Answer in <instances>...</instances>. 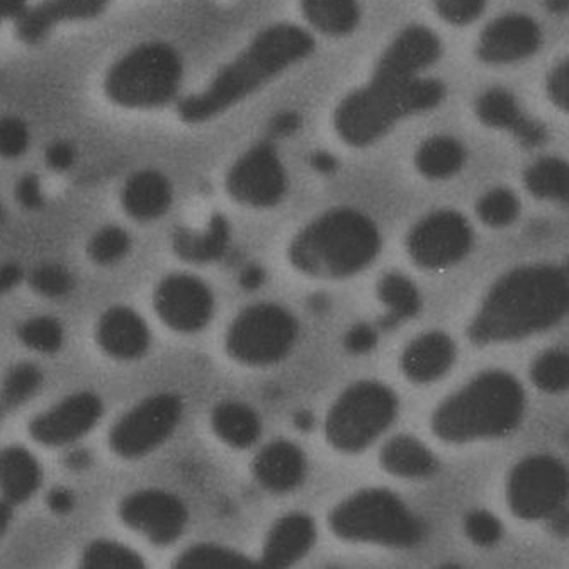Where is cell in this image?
I'll use <instances>...</instances> for the list:
<instances>
[{"instance_id": "6da1fadb", "label": "cell", "mask_w": 569, "mask_h": 569, "mask_svg": "<svg viewBox=\"0 0 569 569\" xmlns=\"http://www.w3.org/2000/svg\"><path fill=\"white\" fill-rule=\"evenodd\" d=\"M440 54L442 43L432 29H401L382 51L368 83L337 106L333 128L340 140L353 148L371 147L405 119L437 108L446 99V86L423 72Z\"/></svg>"}, {"instance_id": "7a4b0ae2", "label": "cell", "mask_w": 569, "mask_h": 569, "mask_svg": "<svg viewBox=\"0 0 569 569\" xmlns=\"http://www.w3.org/2000/svg\"><path fill=\"white\" fill-rule=\"evenodd\" d=\"M313 50L315 40L307 29L291 22L269 26L221 67L201 92L182 99L177 114L188 124L213 121L307 60Z\"/></svg>"}, {"instance_id": "3957f363", "label": "cell", "mask_w": 569, "mask_h": 569, "mask_svg": "<svg viewBox=\"0 0 569 569\" xmlns=\"http://www.w3.org/2000/svg\"><path fill=\"white\" fill-rule=\"evenodd\" d=\"M568 307L565 269L549 263L517 267L491 286L468 336L478 346L526 339L558 323Z\"/></svg>"}, {"instance_id": "277c9868", "label": "cell", "mask_w": 569, "mask_h": 569, "mask_svg": "<svg viewBox=\"0 0 569 569\" xmlns=\"http://www.w3.org/2000/svg\"><path fill=\"white\" fill-rule=\"evenodd\" d=\"M381 250V234L371 218L352 208L330 209L298 231L288 257L296 271L318 279L359 274Z\"/></svg>"}, {"instance_id": "5b68a950", "label": "cell", "mask_w": 569, "mask_h": 569, "mask_svg": "<svg viewBox=\"0 0 569 569\" xmlns=\"http://www.w3.org/2000/svg\"><path fill=\"white\" fill-rule=\"evenodd\" d=\"M523 408L520 382L508 372L487 371L439 405L432 429L446 442L495 439L519 426Z\"/></svg>"}, {"instance_id": "8992f818", "label": "cell", "mask_w": 569, "mask_h": 569, "mask_svg": "<svg viewBox=\"0 0 569 569\" xmlns=\"http://www.w3.org/2000/svg\"><path fill=\"white\" fill-rule=\"evenodd\" d=\"M182 79L184 63L179 51L163 41H147L109 67L104 92L119 108L150 111L176 101Z\"/></svg>"}, {"instance_id": "52a82bcc", "label": "cell", "mask_w": 569, "mask_h": 569, "mask_svg": "<svg viewBox=\"0 0 569 569\" xmlns=\"http://www.w3.org/2000/svg\"><path fill=\"white\" fill-rule=\"evenodd\" d=\"M330 529L343 541L413 548L423 526L407 505L388 490H365L343 500L330 513Z\"/></svg>"}, {"instance_id": "ba28073f", "label": "cell", "mask_w": 569, "mask_h": 569, "mask_svg": "<svg viewBox=\"0 0 569 569\" xmlns=\"http://www.w3.org/2000/svg\"><path fill=\"white\" fill-rule=\"evenodd\" d=\"M397 395L381 382L362 381L340 395L325 422L328 442L342 452H361L397 417Z\"/></svg>"}, {"instance_id": "9c48e42d", "label": "cell", "mask_w": 569, "mask_h": 569, "mask_svg": "<svg viewBox=\"0 0 569 569\" xmlns=\"http://www.w3.org/2000/svg\"><path fill=\"white\" fill-rule=\"evenodd\" d=\"M298 333V320L291 311L276 303L253 305L231 321L227 350L240 365L263 368L282 361Z\"/></svg>"}, {"instance_id": "30bf717a", "label": "cell", "mask_w": 569, "mask_h": 569, "mask_svg": "<svg viewBox=\"0 0 569 569\" xmlns=\"http://www.w3.org/2000/svg\"><path fill=\"white\" fill-rule=\"evenodd\" d=\"M181 398L172 393H160L131 408L119 418L109 432V447L119 458H144L162 446L177 426L181 423Z\"/></svg>"}, {"instance_id": "8fae6325", "label": "cell", "mask_w": 569, "mask_h": 569, "mask_svg": "<svg viewBox=\"0 0 569 569\" xmlns=\"http://www.w3.org/2000/svg\"><path fill=\"white\" fill-rule=\"evenodd\" d=\"M507 497L520 519H546L558 512L568 497V471L549 456L523 459L508 476Z\"/></svg>"}, {"instance_id": "7c38bea8", "label": "cell", "mask_w": 569, "mask_h": 569, "mask_svg": "<svg viewBox=\"0 0 569 569\" xmlns=\"http://www.w3.org/2000/svg\"><path fill=\"white\" fill-rule=\"evenodd\" d=\"M227 191L249 208H274L288 192V172L274 144H253L227 173Z\"/></svg>"}, {"instance_id": "4fadbf2b", "label": "cell", "mask_w": 569, "mask_h": 569, "mask_svg": "<svg viewBox=\"0 0 569 569\" xmlns=\"http://www.w3.org/2000/svg\"><path fill=\"white\" fill-rule=\"evenodd\" d=\"M472 247V230L462 214L442 209L418 221L408 234L411 260L427 271L461 262Z\"/></svg>"}, {"instance_id": "5bb4252c", "label": "cell", "mask_w": 569, "mask_h": 569, "mask_svg": "<svg viewBox=\"0 0 569 569\" xmlns=\"http://www.w3.org/2000/svg\"><path fill=\"white\" fill-rule=\"evenodd\" d=\"M119 519L152 545L176 542L188 526L189 513L181 498L163 490H140L119 503Z\"/></svg>"}, {"instance_id": "9a60e30c", "label": "cell", "mask_w": 569, "mask_h": 569, "mask_svg": "<svg viewBox=\"0 0 569 569\" xmlns=\"http://www.w3.org/2000/svg\"><path fill=\"white\" fill-rule=\"evenodd\" d=\"M153 308L173 332L196 333L208 327L214 313V296L201 279L170 274L153 292Z\"/></svg>"}, {"instance_id": "2e32d148", "label": "cell", "mask_w": 569, "mask_h": 569, "mask_svg": "<svg viewBox=\"0 0 569 569\" xmlns=\"http://www.w3.org/2000/svg\"><path fill=\"white\" fill-rule=\"evenodd\" d=\"M542 29L536 19L520 12L498 16L479 34L476 57L488 66H512L539 51Z\"/></svg>"}, {"instance_id": "e0dca14e", "label": "cell", "mask_w": 569, "mask_h": 569, "mask_svg": "<svg viewBox=\"0 0 569 569\" xmlns=\"http://www.w3.org/2000/svg\"><path fill=\"white\" fill-rule=\"evenodd\" d=\"M104 413L101 398L94 393H77L57 407L38 415L29 423V433L41 446L63 447L91 432Z\"/></svg>"}, {"instance_id": "ac0fdd59", "label": "cell", "mask_w": 569, "mask_h": 569, "mask_svg": "<svg viewBox=\"0 0 569 569\" xmlns=\"http://www.w3.org/2000/svg\"><path fill=\"white\" fill-rule=\"evenodd\" d=\"M111 2L112 0H43L29 8L16 21V31L22 43H43L58 26L99 18Z\"/></svg>"}, {"instance_id": "d6986e66", "label": "cell", "mask_w": 569, "mask_h": 569, "mask_svg": "<svg viewBox=\"0 0 569 569\" xmlns=\"http://www.w3.org/2000/svg\"><path fill=\"white\" fill-rule=\"evenodd\" d=\"M96 340L102 352L118 361H134L150 349L152 333L138 311L112 307L99 318Z\"/></svg>"}, {"instance_id": "ffe728a7", "label": "cell", "mask_w": 569, "mask_h": 569, "mask_svg": "<svg viewBox=\"0 0 569 569\" xmlns=\"http://www.w3.org/2000/svg\"><path fill=\"white\" fill-rule=\"evenodd\" d=\"M476 116L481 123L495 130L513 134L520 143L537 147L545 143L548 131L541 123L527 118L517 102L516 96L505 89H490L479 96L475 106Z\"/></svg>"}, {"instance_id": "44dd1931", "label": "cell", "mask_w": 569, "mask_h": 569, "mask_svg": "<svg viewBox=\"0 0 569 569\" xmlns=\"http://www.w3.org/2000/svg\"><path fill=\"white\" fill-rule=\"evenodd\" d=\"M253 476L263 490L291 493L305 481L307 458L295 443L276 440L263 447L253 459Z\"/></svg>"}, {"instance_id": "7402d4cb", "label": "cell", "mask_w": 569, "mask_h": 569, "mask_svg": "<svg viewBox=\"0 0 569 569\" xmlns=\"http://www.w3.org/2000/svg\"><path fill=\"white\" fill-rule=\"evenodd\" d=\"M317 539V527L307 513H288L272 526L263 545L262 566L286 568L310 552Z\"/></svg>"}, {"instance_id": "603a6c76", "label": "cell", "mask_w": 569, "mask_h": 569, "mask_svg": "<svg viewBox=\"0 0 569 569\" xmlns=\"http://www.w3.org/2000/svg\"><path fill=\"white\" fill-rule=\"evenodd\" d=\"M169 179L159 170L143 169L128 177L121 189V204L128 217L140 223L159 220L172 204Z\"/></svg>"}, {"instance_id": "cb8c5ba5", "label": "cell", "mask_w": 569, "mask_h": 569, "mask_svg": "<svg viewBox=\"0 0 569 569\" xmlns=\"http://www.w3.org/2000/svg\"><path fill=\"white\" fill-rule=\"evenodd\" d=\"M456 347L451 337L442 332H430L418 337L405 350L401 368L413 382L437 381L455 362Z\"/></svg>"}, {"instance_id": "d4e9b609", "label": "cell", "mask_w": 569, "mask_h": 569, "mask_svg": "<svg viewBox=\"0 0 569 569\" xmlns=\"http://www.w3.org/2000/svg\"><path fill=\"white\" fill-rule=\"evenodd\" d=\"M43 471L40 462L21 446L6 447L0 451V495L14 505L24 503L40 490Z\"/></svg>"}, {"instance_id": "484cf974", "label": "cell", "mask_w": 569, "mask_h": 569, "mask_svg": "<svg viewBox=\"0 0 569 569\" xmlns=\"http://www.w3.org/2000/svg\"><path fill=\"white\" fill-rule=\"evenodd\" d=\"M230 238V224L221 214H214L206 230H177L172 240L173 252L186 262H217L227 253Z\"/></svg>"}, {"instance_id": "4316f807", "label": "cell", "mask_w": 569, "mask_h": 569, "mask_svg": "<svg viewBox=\"0 0 569 569\" xmlns=\"http://www.w3.org/2000/svg\"><path fill=\"white\" fill-rule=\"evenodd\" d=\"M299 9L311 28L333 38L353 33L362 18L357 0H299Z\"/></svg>"}, {"instance_id": "83f0119b", "label": "cell", "mask_w": 569, "mask_h": 569, "mask_svg": "<svg viewBox=\"0 0 569 569\" xmlns=\"http://www.w3.org/2000/svg\"><path fill=\"white\" fill-rule=\"evenodd\" d=\"M381 465L386 471L401 478H429L439 468L436 456L420 440L410 436L389 440L382 447Z\"/></svg>"}, {"instance_id": "f1b7e54d", "label": "cell", "mask_w": 569, "mask_h": 569, "mask_svg": "<svg viewBox=\"0 0 569 569\" xmlns=\"http://www.w3.org/2000/svg\"><path fill=\"white\" fill-rule=\"evenodd\" d=\"M214 433L234 449H247L259 440L262 426L252 408L237 401H227L214 408L211 417Z\"/></svg>"}, {"instance_id": "f546056e", "label": "cell", "mask_w": 569, "mask_h": 569, "mask_svg": "<svg viewBox=\"0 0 569 569\" xmlns=\"http://www.w3.org/2000/svg\"><path fill=\"white\" fill-rule=\"evenodd\" d=\"M466 162L461 141L452 137H432L418 147L415 167L432 181H443L456 176Z\"/></svg>"}, {"instance_id": "4dcf8cb0", "label": "cell", "mask_w": 569, "mask_h": 569, "mask_svg": "<svg viewBox=\"0 0 569 569\" xmlns=\"http://www.w3.org/2000/svg\"><path fill=\"white\" fill-rule=\"evenodd\" d=\"M523 184L533 198L566 204L569 194L568 163L556 157L537 160L523 173Z\"/></svg>"}, {"instance_id": "1f68e13d", "label": "cell", "mask_w": 569, "mask_h": 569, "mask_svg": "<svg viewBox=\"0 0 569 569\" xmlns=\"http://www.w3.org/2000/svg\"><path fill=\"white\" fill-rule=\"evenodd\" d=\"M379 299L388 307L385 323H395L415 317L422 308V298L417 286L398 272H389L379 281Z\"/></svg>"}, {"instance_id": "d6a6232c", "label": "cell", "mask_w": 569, "mask_h": 569, "mask_svg": "<svg viewBox=\"0 0 569 569\" xmlns=\"http://www.w3.org/2000/svg\"><path fill=\"white\" fill-rule=\"evenodd\" d=\"M43 385V375L40 369L29 362L16 365L9 369L0 389V407L4 410H16L26 401L31 400Z\"/></svg>"}, {"instance_id": "836d02e7", "label": "cell", "mask_w": 569, "mask_h": 569, "mask_svg": "<svg viewBox=\"0 0 569 569\" xmlns=\"http://www.w3.org/2000/svg\"><path fill=\"white\" fill-rule=\"evenodd\" d=\"M80 565L86 569H140L144 562L133 549L108 539H99L87 546Z\"/></svg>"}, {"instance_id": "e575fe53", "label": "cell", "mask_w": 569, "mask_h": 569, "mask_svg": "<svg viewBox=\"0 0 569 569\" xmlns=\"http://www.w3.org/2000/svg\"><path fill=\"white\" fill-rule=\"evenodd\" d=\"M173 566L179 569H246L252 568L253 562L221 546L198 545L182 552Z\"/></svg>"}, {"instance_id": "d590c367", "label": "cell", "mask_w": 569, "mask_h": 569, "mask_svg": "<svg viewBox=\"0 0 569 569\" xmlns=\"http://www.w3.org/2000/svg\"><path fill=\"white\" fill-rule=\"evenodd\" d=\"M18 337L29 349L41 353H57L63 347L66 332L57 318L34 317L19 325Z\"/></svg>"}, {"instance_id": "8d00e7d4", "label": "cell", "mask_w": 569, "mask_h": 569, "mask_svg": "<svg viewBox=\"0 0 569 569\" xmlns=\"http://www.w3.org/2000/svg\"><path fill=\"white\" fill-rule=\"evenodd\" d=\"M530 378L546 393H559L568 388L569 359L562 350H548L532 362Z\"/></svg>"}, {"instance_id": "74e56055", "label": "cell", "mask_w": 569, "mask_h": 569, "mask_svg": "<svg viewBox=\"0 0 569 569\" xmlns=\"http://www.w3.org/2000/svg\"><path fill=\"white\" fill-rule=\"evenodd\" d=\"M131 237L127 230L119 227H104L92 234L87 246V253L98 266H112L121 262L130 253Z\"/></svg>"}, {"instance_id": "f35d334b", "label": "cell", "mask_w": 569, "mask_h": 569, "mask_svg": "<svg viewBox=\"0 0 569 569\" xmlns=\"http://www.w3.org/2000/svg\"><path fill=\"white\" fill-rule=\"evenodd\" d=\"M479 220L491 228H503L512 224L520 213L519 198L508 189L488 191L476 204Z\"/></svg>"}, {"instance_id": "ab89813d", "label": "cell", "mask_w": 569, "mask_h": 569, "mask_svg": "<svg viewBox=\"0 0 569 569\" xmlns=\"http://www.w3.org/2000/svg\"><path fill=\"white\" fill-rule=\"evenodd\" d=\"M28 282L37 295L50 299L66 298L76 286L70 271L57 263H44V266L37 267L29 274Z\"/></svg>"}, {"instance_id": "60d3db41", "label": "cell", "mask_w": 569, "mask_h": 569, "mask_svg": "<svg viewBox=\"0 0 569 569\" xmlns=\"http://www.w3.org/2000/svg\"><path fill=\"white\" fill-rule=\"evenodd\" d=\"M31 133L28 124L16 116L0 118V157L2 159H19L28 152Z\"/></svg>"}, {"instance_id": "b9f144b4", "label": "cell", "mask_w": 569, "mask_h": 569, "mask_svg": "<svg viewBox=\"0 0 569 569\" xmlns=\"http://www.w3.org/2000/svg\"><path fill=\"white\" fill-rule=\"evenodd\" d=\"M440 19L452 26H469L483 14L487 0H433Z\"/></svg>"}, {"instance_id": "7bdbcfd3", "label": "cell", "mask_w": 569, "mask_h": 569, "mask_svg": "<svg viewBox=\"0 0 569 569\" xmlns=\"http://www.w3.org/2000/svg\"><path fill=\"white\" fill-rule=\"evenodd\" d=\"M466 536L478 546H493L500 541L503 536V527L497 517L488 512H472L466 517L465 522Z\"/></svg>"}, {"instance_id": "ee69618b", "label": "cell", "mask_w": 569, "mask_h": 569, "mask_svg": "<svg viewBox=\"0 0 569 569\" xmlns=\"http://www.w3.org/2000/svg\"><path fill=\"white\" fill-rule=\"evenodd\" d=\"M546 92H548L549 101L561 109L568 111L569 108V66L568 60H562L555 69L548 73L546 79Z\"/></svg>"}, {"instance_id": "f6af8a7d", "label": "cell", "mask_w": 569, "mask_h": 569, "mask_svg": "<svg viewBox=\"0 0 569 569\" xmlns=\"http://www.w3.org/2000/svg\"><path fill=\"white\" fill-rule=\"evenodd\" d=\"M16 199L19 204L29 211L43 208L44 196L41 191L40 179L34 173H26L16 184Z\"/></svg>"}, {"instance_id": "bcb514c9", "label": "cell", "mask_w": 569, "mask_h": 569, "mask_svg": "<svg viewBox=\"0 0 569 569\" xmlns=\"http://www.w3.org/2000/svg\"><path fill=\"white\" fill-rule=\"evenodd\" d=\"M44 162L54 172H66L76 162V148L69 141H53L47 148Z\"/></svg>"}, {"instance_id": "7dc6e473", "label": "cell", "mask_w": 569, "mask_h": 569, "mask_svg": "<svg viewBox=\"0 0 569 569\" xmlns=\"http://www.w3.org/2000/svg\"><path fill=\"white\" fill-rule=\"evenodd\" d=\"M376 342H378V336H376L375 328L368 327V325H357V327L350 328L343 343L350 352L365 353L369 352Z\"/></svg>"}, {"instance_id": "c3c4849f", "label": "cell", "mask_w": 569, "mask_h": 569, "mask_svg": "<svg viewBox=\"0 0 569 569\" xmlns=\"http://www.w3.org/2000/svg\"><path fill=\"white\" fill-rule=\"evenodd\" d=\"M47 503L51 512L57 513V516H67L76 507V497L67 488H54L48 493Z\"/></svg>"}, {"instance_id": "681fc988", "label": "cell", "mask_w": 569, "mask_h": 569, "mask_svg": "<svg viewBox=\"0 0 569 569\" xmlns=\"http://www.w3.org/2000/svg\"><path fill=\"white\" fill-rule=\"evenodd\" d=\"M24 279V272L18 263H2L0 266V296L8 295L12 289L18 288Z\"/></svg>"}, {"instance_id": "f907efd6", "label": "cell", "mask_w": 569, "mask_h": 569, "mask_svg": "<svg viewBox=\"0 0 569 569\" xmlns=\"http://www.w3.org/2000/svg\"><path fill=\"white\" fill-rule=\"evenodd\" d=\"M271 128L279 137H289L299 128V116L296 112H281L276 116Z\"/></svg>"}, {"instance_id": "816d5d0a", "label": "cell", "mask_w": 569, "mask_h": 569, "mask_svg": "<svg viewBox=\"0 0 569 569\" xmlns=\"http://www.w3.org/2000/svg\"><path fill=\"white\" fill-rule=\"evenodd\" d=\"M28 9V0H0V22L19 21Z\"/></svg>"}, {"instance_id": "f5cc1de1", "label": "cell", "mask_w": 569, "mask_h": 569, "mask_svg": "<svg viewBox=\"0 0 569 569\" xmlns=\"http://www.w3.org/2000/svg\"><path fill=\"white\" fill-rule=\"evenodd\" d=\"M92 456L86 449H77V451L69 452L66 458V466L72 471H83V469L91 468Z\"/></svg>"}, {"instance_id": "db71d44e", "label": "cell", "mask_w": 569, "mask_h": 569, "mask_svg": "<svg viewBox=\"0 0 569 569\" xmlns=\"http://www.w3.org/2000/svg\"><path fill=\"white\" fill-rule=\"evenodd\" d=\"M263 279H266V274H263L262 269L259 266H250L240 276V284H242V288L252 291V289L262 286Z\"/></svg>"}, {"instance_id": "11a10c76", "label": "cell", "mask_w": 569, "mask_h": 569, "mask_svg": "<svg viewBox=\"0 0 569 569\" xmlns=\"http://www.w3.org/2000/svg\"><path fill=\"white\" fill-rule=\"evenodd\" d=\"M12 505L6 500H0V537L4 536L6 530L11 526Z\"/></svg>"}, {"instance_id": "9f6ffc18", "label": "cell", "mask_w": 569, "mask_h": 569, "mask_svg": "<svg viewBox=\"0 0 569 569\" xmlns=\"http://www.w3.org/2000/svg\"><path fill=\"white\" fill-rule=\"evenodd\" d=\"M313 167L315 169L321 170V172H330V170L336 169V160L327 156V153H317V156L313 157Z\"/></svg>"}, {"instance_id": "6f0895ef", "label": "cell", "mask_w": 569, "mask_h": 569, "mask_svg": "<svg viewBox=\"0 0 569 569\" xmlns=\"http://www.w3.org/2000/svg\"><path fill=\"white\" fill-rule=\"evenodd\" d=\"M296 427L301 430L311 429L313 427V417L308 411H301V413L296 415Z\"/></svg>"}, {"instance_id": "680465c9", "label": "cell", "mask_w": 569, "mask_h": 569, "mask_svg": "<svg viewBox=\"0 0 569 569\" xmlns=\"http://www.w3.org/2000/svg\"><path fill=\"white\" fill-rule=\"evenodd\" d=\"M546 4L552 14H565L568 11V0H548Z\"/></svg>"}, {"instance_id": "91938a15", "label": "cell", "mask_w": 569, "mask_h": 569, "mask_svg": "<svg viewBox=\"0 0 569 569\" xmlns=\"http://www.w3.org/2000/svg\"><path fill=\"white\" fill-rule=\"evenodd\" d=\"M6 218V211L4 208H2V204H0V224H2V221H4Z\"/></svg>"}, {"instance_id": "94428289", "label": "cell", "mask_w": 569, "mask_h": 569, "mask_svg": "<svg viewBox=\"0 0 569 569\" xmlns=\"http://www.w3.org/2000/svg\"><path fill=\"white\" fill-rule=\"evenodd\" d=\"M0 415H2V407H0Z\"/></svg>"}]
</instances>
